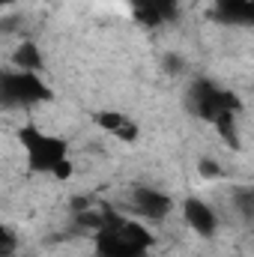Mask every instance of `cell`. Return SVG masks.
<instances>
[{
	"instance_id": "6da1fadb",
	"label": "cell",
	"mask_w": 254,
	"mask_h": 257,
	"mask_svg": "<svg viewBox=\"0 0 254 257\" xmlns=\"http://www.w3.org/2000/svg\"><path fill=\"white\" fill-rule=\"evenodd\" d=\"M18 141L24 147V159H27V168L33 174H45L54 180L72 177V159H69L66 138L42 132L39 126H24L18 132Z\"/></svg>"
},
{
	"instance_id": "7a4b0ae2",
	"label": "cell",
	"mask_w": 254,
	"mask_h": 257,
	"mask_svg": "<svg viewBox=\"0 0 254 257\" xmlns=\"http://www.w3.org/2000/svg\"><path fill=\"white\" fill-rule=\"evenodd\" d=\"M153 242V233L141 221L105 209V224L96 230V257H147Z\"/></svg>"
},
{
	"instance_id": "3957f363",
	"label": "cell",
	"mask_w": 254,
	"mask_h": 257,
	"mask_svg": "<svg viewBox=\"0 0 254 257\" xmlns=\"http://www.w3.org/2000/svg\"><path fill=\"white\" fill-rule=\"evenodd\" d=\"M51 87L39 78V72H3L0 75V102L6 108H30L39 102H51Z\"/></svg>"
},
{
	"instance_id": "277c9868",
	"label": "cell",
	"mask_w": 254,
	"mask_h": 257,
	"mask_svg": "<svg viewBox=\"0 0 254 257\" xmlns=\"http://www.w3.org/2000/svg\"><path fill=\"white\" fill-rule=\"evenodd\" d=\"M186 99H189L191 114L200 117V120H206V123H215L224 114H236V108H239V99L233 93H227L224 87H218L215 81H206V78L191 81Z\"/></svg>"
},
{
	"instance_id": "5b68a950",
	"label": "cell",
	"mask_w": 254,
	"mask_h": 257,
	"mask_svg": "<svg viewBox=\"0 0 254 257\" xmlns=\"http://www.w3.org/2000/svg\"><path fill=\"white\" fill-rule=\"evenodd\" d=\"M129 206L144 221H165L174 212V197L156 186H135L129 194Z\"/></svg>"
},
{
	"instance_id": "8992f818",
	"label": "cell",
	"mask_w": 254,
	"mask_h": 257,
	"mask_svg": "<svg viewBox=\"0 0 254 257\" xmlns=\"http://www.w3.org/2000/svg\"><path fill=\"white\" fill-rule=\"evenodd\" d=\"M183 218H186V224H189L191 230H194L197 236H203V239H212L215 230H218V215H215V209H212L206 200H200V197H186V200H183Z\"/></svg>"
},
{
	"instance_id": "52a82bcc",
	"label": "cell",
	"mask_w": 254,
	"mask_h": 257,
	"mask_svg": "<svg viewBox=\"0 0 254 257\" xmlns=\"http://www.w3.org/2000/svg\"><path fill=\"white\" fill-rule=\"evenodd\" d=\"M212 21L227 27H254V0H212Z\"/></svg>"
},
{
	"instance_id": "ba28073f",
	"label": "cell",
	"mask_w": 254,
	"mask_h": 257,
	"mask_svg": "<svg viewBox=\"0 0 254 257\" xmlns=\"http://www.w3.org/2000/svg\"><path fill=\"white\" fill-rule=\"evenodd\" d=\"M93 123L102 128L105 135H111V138H117V141H126V144L138 141V135H141L138 123H135L129 114H123V111H111V108L96 111V114H93Z\"/></svg>"
},
{
	"instance_id": "9c48e42d",
	"label": "cell",
	"mask_w": 254,
	"mask_h": 257,
	"mask_svg": "<svg viewBox=\"0 0 254 257\" xmlns=\"http://www.w3.org/2000/svg\"><path fill=\"white\" fill-rule=\"evenodd\" d=\"M12 63L21 72H42V51H39V45L30 42V39L18 42V48L12 51Z\"/></svg>"
},
{
	"instance_id": "30bf717a",
	"label": "cell",
	"mask_w": 254,
	"mask_h": 257,
	"mask_svg": "<svg viewBox=\"0 0 254 257\" xmlns=\"http://www.w3.org/2000/svg\"><path fill=\"white\" fill-rule=\"evenodd\" d=\"M233 206L245 221H254V186H239L233 192Z\"/></svg>"
},
{
	"instance_id": "8fae6325",
	"label": "cell",
	"mask_w": 254,
	"mask_h": 257,
	"mask_svg": "<svg viewBox=\"0 0 254 257\" xmlns=\"http://www.w3.org/2000/svg\"><path fill=\"white\" fill-rule=\"evenodd\" d=\"M18 251V233L12 230V224L0 227V257H15Z\"/></svg>"
},
{
	"instance_id": "7c38bea8",
	"label": "cell",
	"mask_w": 254,
	"mask_h": 257,
	"mask_svg": "<svg viewBox=\"0 0 254 257\" xmlns=\"http://www.w3.org/2000/svg\"><path fill=\"white\" fill-rule=\"evenodd\" d=\"M197 174H200L203 180H218V177H221V165H218L215 159H200V162H197Z\"/></svg>"
},
{
	"instance_id": "4fadbf2b",
	"label": "cell",
	"mask_w": 254,
	"mask_h": 257,
	"mask_svg": "<svg viewBox=\"0 0 254 257\" xmlns=\"http://www.w3.org/2000/svg\"><path fill=\"white\" fill-rule=\"evenodd\" d=\"M165 69H168L171 75L183 72V60H180V54H168V57H165Z\"/></svg>"
}]
</instances>
